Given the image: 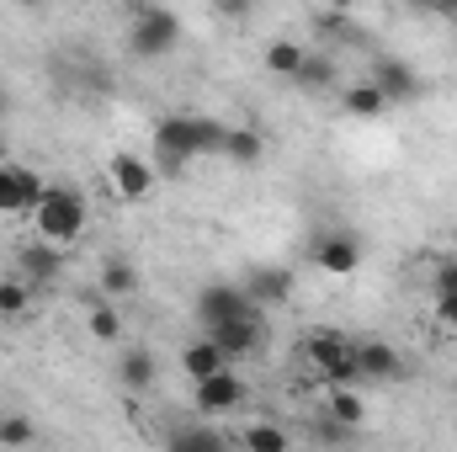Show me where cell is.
<instances>
[{
  "instance_id": "cell-1",
  "label": "cell",
  "mask_w": 457,
  "mask_h": 452,
  "mask_svg": "<svg viewBox=\"0 0 457 452\" xmlns=\"http://www.w3.org/2000/svg\"><path fill=\"white\" fill-rule=\"evenodd\" d=\"M32 224L43 239H54V245H75L86 224H91V208H86V192L80 187H70V181H54L48 192H43V203L32 208Z\"/></svg>"
},
{
  "instance_id": "cell-2",
  "label": "cell",
  "mask_w": 457,
  "mask_h": 452,
  "mask_svg": "<svg viewBox=\"0 0 457 452\" xmlns=\"http://www.w3.org/2000/svg\"><path fill=\"white\" fill-rule=\"evenodd\" d=\"M203 155V133H197V113H170L154 122V144H149V160L160 176H181L187 160Z\"/></svg>"
},
{
  "instance_id": "cell-3",
  "label": "cell",
  "mask_w": 457,
  "mask_h": 452,
  "mask_svg": "<svg viewBox=\"0 0 457 452\" xmlns=\"http://www.w3.org/2000/svg\"><path fill=\"white\" fill-rule=\"evenodd\" d=\"M192 314H197L203 331H213V325H224V320H266V304H255V298L245 293V282H203Z\"/></svg>"
},
{
  "instance_id": "cell-4",
  "label": "cell",
  "mask_w": 457,
  "mask_h": 452,
  "mask_svg": "<svg viewBox=\"0 0 457 452\" xmlns=\"http://www.w3.org/2000/svg\"><path fill=\"white\" fill-rule=\"evenodd\" d=\"M181 43V16L176 11H138L128 27V54L133 59H165Z\"/></svg>"
},
{
  "instance_id": "cell-5",
  "label": "cell",
  "mask_w": 457,
  "mask_h": 452,
  "mask_svg": "<svg viewBox=\"0 0 457 452\" xmlns=\"http://www.w3.org/2000/svg\"><path fill=\"white\" fill-rule=\"evenodd\" d=\"M309 261H314L325 277H351V272L367 261V245H361L356 229H330V234H314Z\"/></svg>"
},
{
  "instance_id": "cell-6",
  "label": "cell",
  "mask_w": 457,
  "mask_h": 452,
  "mask_svg": "<svg viewBox=\"0 0 457 452\" xmlns=\"http://www.w3.org/2000/svg\"><path fill=\"white\" fill-rule=\"evenodd\" d=\"M303 356H309V367H314L325 383H361V372H356V351H351V340L336 336V331L309 336Z\"/></svg>"
},
{
  "instance_id": "cell-7",
  "label": "cell",
  "mask_w": 457,
  "mask_h": 452,
  "mask_svg": "<svg viewBox=\"0 0 457 452\" xmlns=\"http://www.w3.org/2000/svg\"><path fill=\"white\" fill-rule=\"evenodd\" d=\"M245 394H250V389H245V378L234 372V362L192 383V405H197L203 415H228V410H239V405H245Z\"/></svg>"
},
{
  "instance_id": "cell-8",
  "label": "cell",
  "mask_w": 457,
  "mask_h": 452,
  "mask_svg": "<svg viewBox=\"0 0 457 452\" xmlns=\"http://www.w3.org/2000/svg\"><path fill=\"white\" fill-rule=\"evenodd\" d=\"M107 176H112V192L122 203H144V197L154 192V181H160L154 160H144V155H133V149H117L112 160H107Z\"/></svg>"
},
{
  "instance_id": "cell-9",
  "label": "cell",
  "mask_w": 457,
  "mask_h": 452,
  "mask_svg": "<svg viewBox=\"0 0 457 452\" xmlns=\"http://www.w3.org/2000/svg\"><path fill=\"white\" fill-rule=\"evenodd\" d=\"M59 272H64V245H54V239H32V245H21L16 250V277H27L32 288H48V282H59Z\"/></svg>"
},
{
  "instance_id": "cell-10",
  "label": "cell",
  "mask_w": 457,
  "mask_h": 452,
  "mask_svg": "<svg viewBox=\"0 0 457 452\" xmlns=\"http://www.w3.org/2000/svg\"><path fill=\"white\" fill-rule=\"evenodd\" d=\"M367 80L388 96V107H394V102L404 107V102H415V96H420V75H415V64H410V59H372Z\"/></svg>"
},
{
  "instance_id": "cell-11",
  "label": "cell",
  "mask_w": 457,
  "mask_h": 452,
  "mask_svg": "<svg viewBox=\"0 0 457 452\" xmlns=\"http://www.w3.org/2000/svg\"><path fill=\"white\" fill-rule=\"evenodd\" d=\"M351 351H356V372L372 378V383H388V378L404 372V356L388 340H351Z\"/></svg>"
},
{
  "instance_id": "cell-12",
  "label": "cell",
  "mask_w": 457,
  "mask_h": 452,
  "mask_svg": "<svg viewBox=\"0 0 457 452\" xmlns=\"http://www.w3.org/2000/svg\"><path fill=\"white\" fill-rule=\"evenodd\" d=\"M239 282H245V293H250L255 304H266V309L293 298V272H287V266H250Z\"/></svg>"
},
{
  "instance_id": "cell-13",
  "label": "cell",
  "mask_w": 457,
  "mask_h": 452,
  "mask_svg": "<svg viewBox=\"0 0 457 452\" xmlns=\"http://www.w3.org/2000/svg\"><path fill=\"white\" fill-rule=\"evenodd\" d=\"M261 331H266V320H224V325H213L208 336L224 346L228 362H239V356H250V351L261 346Z\"/></svg>"
},
{
  "instance_id": "cell-14",
  "label": "cell",
  "mask_w": 457,
  "mask_h": 452,
  "mask_svg": "<svg viewBox=\"0 0 457 452\" xmlns=\"http://www.w3.org/2000/svg\"><path fill=\"white\" fill-rule=\"evenodd\" d=\"M181 367H187V378L197 383V378H208V372L228 367V356H224V346H219V340L203 331L197 340H187V346H181Z\"/></svg>"
},
{
  "instance_id": "cell-15",
  "label": "cell",
  "mask_w": 457,
  "mask_h": 452,
  "mask_svg": "<svg viewBox=\"0 0 457 452\" xmlns=\"http://www.w3.org/2000/svg\"><path fill=\"white\" fill-rule=\"evenodd\" d=\"M224 160H234V165H261V155H266V133L261 128H224V149H219Z\"/></svg>"
},
{
  "instance_id": "cell-16",
  "label": "cell",
  "mask_w": 457,
  "mask_h": 452,
  "mask_svg": "<svg viewBox=\"0 0 457 452\" xmlns=\"http://www.w3.org/2000/svg\"><path fill=\"white\" fill-rule=\"evenodd\" d=\"M117 383L133 389V394L149 389V383H154V351H149V346H128V351L117 356Z\"/></svg>"
},
{
  "instance_id": "cell-17",
  "label": "cell",
  "mask_w": 457,
  "mask_h": 452,
  "mask_svg": "<svg viewBox=\"0 0 457 452\" xmlns=\"http://www.w3.org/2000/svg\"><path fill=\"white\" fill-rule=\"evenodd\" d=\"M138 293V266L128 255L102 261V298H133Z\"/></svg>"
},
{
  "instance_id": "cell-18",
  "label": "cell",
  "mask_w": 457,
  "mask_h": 452,
  "mask_svg": "<svg viewBox=\"0 0 457 452\" xmlns=\"http://www.w3.org/2000/svg\"><path fill=\"white\" fill-rule=\"evenodd\" d=\"M165 448H176V452H224L228 437L213 431V426H176V431L165 437Z\"/></svg>"
},
{
  "instance_id": "cell-19",
  "label": "cell",
  "mask_w": 457,
  "mask_h": 452,
  "mask_svg": "<svg viewBox=\"0 0 457 452\" xmlns=\"http://www.w3.org/2000/svg\"><path fill=\"white\" fill-rule=\"evenodd\" d=\"M336 80H341V70H336L330 54H303V64L293 75V86H303V91H330Z\"/></svg>"
},
{
  "instance_id": "cell-20",
  "label": "cell",
  "mask_w": 457,
  "mask_h": 452,
  "mask_svg": "<svg viewBox=\"0 0 457 452\" xmlns=\"http://www.w3.org/2000/svg\"><path fill=\"white\" fill-rule=\"evenodd\" d=\"M303 54H309L303 43H293V38H271L261 59H266V70H271V75H282V80H293V75H298V64H303Z\"/></svg>"
},
{
  "instance_id": "cell-21",
  "label": "cell",
  "mask_w": 457,
  "mask_h": 452,
  "mask_svg": "<svg viewBox=\"0 0 457 452\" xmlns=\"http://www.w3.org/2000/svg\"><path fill=\"white\" fill-rule=\"evenodd\" d=\"M345 113L361 117V122H372V117L388 113V96H383L372 80H356V86H345Z\"/></svg>"
},
{
  "instance_id": "cell-22",
  "label": "cell",
  "mask_w": 457,
  "mask_h": 452,
  "mask_svg": "<svg viewBox=\"0 0 457 452\" xmlns=\"http://www.w3.org/2000/svg\"><path fill=\"white\" fill-rule=\"evenodd\" d=\"M32 309V282L27 277H0V320H21Z\"/></svg>"
},
{
  "instance_id": "cell-23",
  "label": "cell",
  "mask_w": 457,
  "mask_h": 452,
  "mask_svg": "<svg viewBox=\"0 0 457 452\" xmlns=\"http://www.w3.org/2000/svg\"><path fill=\"white\" fill-rule=\"evenodd\" d=\"M325 410H330V415H341L345 426H361V415H367V405H361L356 383H330V399H325Z\"/></svg>"
},
{
  "instance_id": "cell-24",
  "label": "cell",
  "mask_w": 457,
  "mask_h": 452,
  "mask_svg": "<svg viewBox=\"0 0 457 452\" xmlns=\"http://www.w3.org/2000/svg\"><path fill=\"white\" fill-rule=\"evenodd\" d=\"M239 442H245L250 452H287L293 437H287L282 426H271V421H255V426H245V431H239Z\"/></svg>"
},
{
  "instance_id": "cell-25",
  "label": "cell",
  "mask_w": 457,
  "mask_h": 452,
  "mask_svg": "<svg viewBox=\"0 0 457 452\" xmlns=\"http://www.w3.org/2000/svg\"><path fill=\"white\" fill-rule=\"evenodd\" d=\"M86 331H91V340L112 346V340H122V314H117L112 304H96V309L86 314Z\"/></svg>"
},
{
  "instance_id": "cell-26",
  "label": "cell",
  "mask_w": 457,
  "mask_h": 452,
  "mask_svg": "<svg viewBox=\"0 0 457 452\" xmlns=\"http://www.w3.org/2000/svg\"><path fill=\"white\" fill-rule=\"evenodd\" d=\"M356 431H361V426H345L341 415H330V410H320L314 426H309L314 442H336V448H341V442H356Z\"/></svg>"
},
{
  "instance_id": "cell-27",
  "label": "cell",
  "mask_w": 457,
  "mask_h": 452,
  "mask_svg": "<svg viewBox=\"0 0 457 452\" xmlns=\"http://www.w3.org/2000/svg\"><path fill=\"white\" fill-rule=\"evenodd\" d=\"M11 176H16V197H21V213H32L37 203H43V192H48V181L32 171V165H11Z\"/></svg>"
},
{
  "instance_id": "cell-28",
  "label": "cell",
  "mask_w": 457,
  "mask_h": 452,
  "mask_svg": "<svg viewBox=\"0 0 457 452\" xmlns=\"http://www.w3.org/2000/svg\"><path fill=\"white\" fill-rule=\"evenodd\" d=\"M314 32H320V38H351V11L325 5V11L314 16Z\"/></svg>"
},
{
  "instance_id": "cell-29",
  "label": "cell",
  "mask_w": 457,
  "mask_h": 452,
  "mask_svg": "<svg viewBox=\"0 0 457 452\" xmlns=\"http://www.w3.org/2000/svg\"><path fill=\"white\" fill-rule=\"evenodd\" d=\"M32 437H37V426H32L27 415H5V421H0V442H5V448H27Z\"/></svg>"
},
{
  "instance_id": "cell-30",
  "label": "cell",
  "mask_w": 457,
  "mask_h": 452,
  "mask_svg": "<svg viewBox=\"0 0 457 452\" xmlns=\"http://www.w3.org/2000/svg\"><path fill=\"white\" fill-rule=\"evenodd\" d=\"M0 213H21V197H16V176H11V165H0Z\"/></svg>"
},
{
  "instance_id": "cell-31",
  "label": "cell",
  "mask_w": 457,
  "mask_h": 452,
  "mask_svg": "<svg viewBox=\"0 0 457 452\" xmlns=\"http://www.w3.org/2000/svg\"><path fill=\"white\" fill-rule=\"evenodd\" d=\"M431 288H436V293H457V261H442V266L431 272Z\"/></svg>"
},
{
  "instance_id": "cell-32",
  "label": "cell",
  "mask_w": 457,
  "mask_h": 452,
  "mask_svg": "<svg viewBox=\"0 0 457 452\" xmlns=\"http://www.w3.org/2000/svg\"><path fill=\"white\" fill-rule=\"evenodd\" d=\"M436 320L457 336V293H436Z\"/></svg>"
},
{
  "instance_id": "cell-33",
  "label": "cell",
  "mask_w": 457,
  "mask_h": 452,
  "mask_svg": "<svg viewBox=\"0 0 457 452\" xmlns=\"http://www.w3.org/2000/svg\"><path fill=\"white\" fill-rule=\"evenodd\" d=\"M213 11H219V16H228V21H245V16L255 11V0H213Z\"/></svg>"
},
{
  "instance_id": "cell-34",
  "label": "cell",
  "mask_w": 457,
  "mask_h": 452,
  "mask_svg": "<svg viewBox=\"0 0 457 452\" xmlns=\"http://www.w3.org/2000/svg\"><path fill=\"white\" fill-rule=\"evenodd\" d=\"M420 11H431V16H447V21H457V0H415Z\"/></svg>"
},
{
  "instance_id": "cell-35",
  "label": "cell",
  "mask_w": 457,
  "mask_h": 452,
  "mask_svg": "<svg viewBox=\"0 0 457 452\" xmlns=\"http://www.w3.org/2000/svg\"><path fill=\"white\" fill-rule=\"evenodd\" d=\"M325 5H336V11H356V0H325Z\"/></svg>"
},
{
  "instance_id": "cell-36",
  "label": "cell",
  "mask_w": 457,
  "mask_h": 452,
  "mask_svg": "<svg viewBox=\"0 0 457 452\" xmlns=\"http://www.w3.org/2000/svg\"><path fill=\"white\" fill-rule=\"evenodd\" d=\"M16 5H27V11H43V5H48V0H16Z\"/></svg>"
},
{
  "instance_id": "cell-37",
  "label": "cell",
  "mask_w": 457,
  "mask_h": 452,
  "mask_svg": "<svg viewBox=\"0 0 457 452\" xmlns=\"http://www.w3.org/2000/svg\"><path fill=\"white\" fill-rule=\"evenodd\" d=\"M0 117H5V96H0Z\"/></svg>"
}]
</instances>
